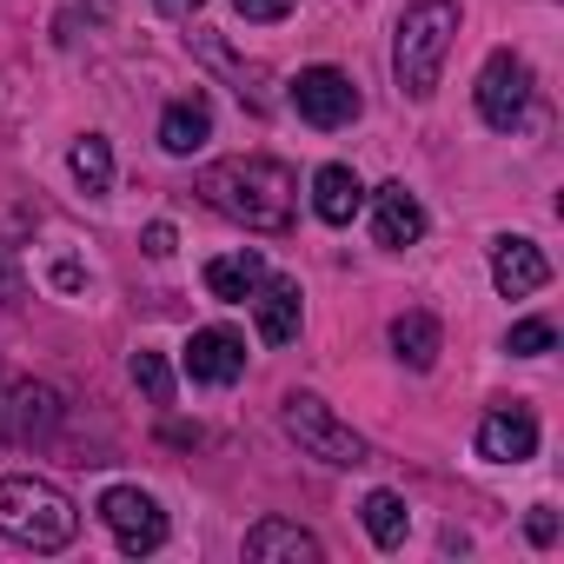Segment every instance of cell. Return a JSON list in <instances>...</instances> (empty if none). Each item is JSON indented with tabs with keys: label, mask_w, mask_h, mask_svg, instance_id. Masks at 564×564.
I'll return each instance as SVG.
<instances>
[{
	"label": "cell",
	"mask_w": 564,
	"mask_h": 564,
	"mask_svg": "<svg viewBox=\"0 0 564 564\" xmlns=\"http://www.w3.org/2000/svg\"><path fill=\"white\" fill-rule=\"evenodd\" d=\"M199 199L213 213H226L246 232H286L300 213V173L286 160L265 153H239V160H213L199 173Z\"/></svg>",
	"instance_id": "obj_1"
},
{
	"label": "cell",
	"mask_w": 564,
	"mask_h": 564,
	"mask_svg": "<svg viewBox=\"0 0 564 564\" xmlns=\"http://www.w3.org/2000/svg\"><path fill=\"white\" fill-rule=\"evenodd\" d=\"M0 538L21 551H67L80 538V505L34 471H8L0 478Z\"/></svg>",
	"instance_id": "obj_2"
},
{
	"label": "cell",
	"mask_w": 564,
	"mask_h": 564,
	"mask_svg": "<svg viewBox=\"0 0 564 564\" xmlns=\"http://www.w3.org/2000/svg\"><path fill=\"white\" fill-rule=\"evenodd\" d=\"M458 0H412L399 14V34H392V74H399V94L405 100H432L438 94V74H445V54L458 41Z\"/></svg>",
	"instance_id": "obj_3"
},
{
	"label": "cell",
	"mask_w": 564,
	"mask_h": 564,
	"mask_svg": "<svg viewBox=\"0 0 564 564\" xmlns=\"http://www.w3.org/2000/svg\"><path fill=\"white\" fill-rule=\"evenodd\" d=\"M279 425H286V438H293L306 458H319V465H339V471L372 465V445H366L319 392H286V405H279Z\"/></svg>",
	"instance_id": "obj_4"
},
{
	"label": "cell",
	"mask_w": 564,
	"mask_h": 564,
	"mask_svg": "<svg viewBox=\"0 0 564 564\" xmlns=\"http://www.w3.org/2000/svg\"><path fill=\"white\" fill-rule=\"evenodd\" d=\"M531 94H538L531 61H524V54H511V47H498V54L478 67V87H471L478 120H485L491 133H518V127L531 120Z\"/></svg>",
	"instance_id": "obj_5"
},
{
	"label": "cell",
	"mask_w": 564,
	"mask_h": 564,
	"mask_svg": "<svg viewBox=\"0 0 564 564\" xmlns=\"http://www.w3.org/2000/svg\"><path fill=\"white\" fill-rule=\"evenodd\" d=\"M286 100H293V113H300L306 127H319V133H339V127H352V120L366 113L352 74H339V67H306V74L286 87Z\"/></svg>",
	"instance_id": "obj_6"
},
{
	"label": "cell",
	"mask_w": 564,
	"mask_h": 564,
	"mask_svg": "<svg viewBox=\"0 0 564 564\" xmlns=\"http://www.w3.org/2000/svg\"><path fill=\"white\" fill-rule=\"evenodd\" d=\"M100 524L113 531V544H120L127 557H147V551L166 544V511H160V498L140 491V485H113V491L100 498Z\"/></svg>",
	"instance_id": "obj_7"
},
{
	"label": "cell",
	"mask_w": 564,
	"mask_h": 564,
	"mask_svg": "<svg viewBox=\"0 0 564 564\" xmlns=\"http://www.w3.org/2000/svg\"><path fill=\"white\" fill-rule=\"evenodd\" d=\"M61 419H67V399L54 386L21 379V386L0 392V445H41L61 432Z\"/></svg>",
	"instance_id": "obj_8"
},
{
	"label": "cell",
	"mask_w": 564,
	"mask_h": 564,
	"mask_svg": "<svg viewBox=\"0 0 564 564\" xmlns=\"http://www.w3.org/2000/svg\"><path fill=\"white\" fill-rule=\"evenodd\" d=\"M180 366H186L193 386H239L246 379V339L226 333V326H199L186 339V359Z\"/></svg>",
	"instance_id": "obj_9"
},
{
	"label": "cell",
	"mask_w": 564,
	"mask_h": 564,
	"mask_svg": "<svg viewBox=\"0 0 564 564\" xmlns=\"http://www.w3.org/2000/svg\"><path fill=\"white\" fill-rule=\"evenodd\" d=\"M538 452V412L531 405H491L485 419H478V458H491V465H524Z\"/></svg>",
	"instance_id": "obj_10"
},
{
	"label": "cell",
	"mask_w": 564,
	"mask_h": 564,
	"mask_svg": "<svg viewBox=\"0 0 564 564\" xmlns=\"http://www.w3.org/2000/svg\"><path fill=\"white\" fill-rule=\"evenodd\" d=\"M372 239H379L386 252H405V246L425 239V206H419V193H412L405 180L372 186Z\"/></svg>",
	"instance_id": "obj_11"
},
{
	"label": "cell",
	"mask_w": 564,
	"mask_h": 564,
	"mask_svg": "<svg viewBox=\"0 0 564 564\" xmlns=\"http://www.w3.org/2000/svg\"><path fill=\"white\" fill-rule=\"evenodd\" d=\"M544 279H551V259L538 252V239H524V232L491 239V286H498L505 300H531Z\"/></svg>",
	"instance_id": "obj_12"
},
{
	"label": "cell",
	"mask_w": 564,
	"mask_h": 564,
	"mask_svg": "<svg viewBox=\"0 0 564 564\" xmlns=\"http://www.w3.org/2000/svg\"><path fill=\"white\" fill-rule=\"evenodd\" d=\"M246 306H252V319H259V339H265V346H286V339H300L306 300H300V286H293V279L265 272V279H259V293H252Z\"/></svg>",
	"instance_id": "obj_13"
},
{
	"label": "cell",
	"mask_w": 564,
	"mask_h": 564,
	"mask_svg": "<svg viewBox=\"0 0 564 564\" xmlns=\"http://www.w3.org/2000/svg\"><path fill=\"white\" fill-rule=\"evenodd\" d=\"M246 557H252V564H279V557H286V564H319V557H326V544H319L306 524L259 518V524L246 531Z\"/></svg>",
	"instance_id": "obj_14"
},
{
	"label": "cell",
	"mask_w": 564,
	"mask_h": 564,
	"mask_svg": "<svg viewBox=\"0 0 564 564\" xmlns=\"http://www.w3.org/2000/svg\"><path fill=\"white\" fill-rule=\"evenodd\" d=\"M206 140H213V107H206V94H186V100H173V107L160 113V147H166L173 160H193Z\"/></svg>",
	"instance_id": "obj_15"
},
{
	"label": "cell",
	"mask_w": 564,
	"mask_h": 564,
	"mask_svg": "<svg viewBox=\"0 0 564 564\" xmlns=\"http://www.w3.org/2000/svg\"><path fill=\"white\" fill-rule=\"evenodd\" d=\"M359 206H366V180L352 173V166H319L313 173V213L326 219V226H352L359 219Z\"/></svg>",
	"instance_id": "obj_16"
},
{
	"label": "cell",
	"mask_w": 564,
	"mask_h": 564,
	"mask_svg": "<svg viewBox=\"0 0 564 564\" xmlns=\"http://www.w3.org/2000/svg\"><path fill=\"white\" fill-rule=\"evenodd\" d=\"M259 279H265V259L259 252H219V259H206V293L219 306H246L259 293Z\"/></svg>",
	"instance_id": "obj_17"
},
{
	"label": "cell",
	"mask_w": 564,
	"mask_h": 564,
	"mask_svg": "<svg viewBox=\"0 0 564 564\" xmlns=\"http://www.w3.org/2000/svg\"><path fill=\"white\" fill-rule=\"evenodd\" d=\"M438 346H445V333H438L432 313H399V319H392V352H399V366L432 372V366H438Z\"/></svg>",
	"instance_id": "obj_18"
},
{
	"label": "cell",
	"mask_w": 564,
	"mask_h": 564,
	"mask_svg": "<svg viewBox=\"0 0 564 564\" xmlns=\"http://www.w3.org/2000/svg\"><path fill=\"white\" fill-rule=\"evenodd\" d=\"M359 518H366V538H372L379 551H399V544H405V531H412V518H405V498H399V491H366Z\"/></svg>",
	"instance_id": "obj_19"
},
{
	"label": "cell",
	"mask_w": 564,
	"mask_h": 564,
	"mask_svg": "<svg viewBox=\"0 0 564 564\" xmlns=\"http://www.w3.org/2000/svg\"><path fill=\"white\" fill-rule=\"evenodd\" d=\"M67 173L80 180V193H107L113 186V147L100 133H80L74 153H67Z\"/></svg>",
	"instance_id": "obj_20"
},
{
	"label": "cell",
	"mask_w": 564,
	"mask_h": 564,
	"mask_svg": "<svg viewBox=\"0 0 564 564\" xmlns=\"http://www.w3.org/2000/svg\"><path fill=\"white\" fill-rule=\"evenodd\" d=\"M199 54H206V61H213L219 74H232V87H239V100H246L252 113H265V107H272V100L259 94V67H239V61H232V54H226L219 41H206V34H199Z\"/></svg>",
	"instance_id": "obj_21"
},
{
	"label": "cell",
	"mask_w": 564,
	"mask_h": 564,
	"mask_svg": "<svg viewBox=\"0 0 564 564\" xmlns=\"http://www.w3.org/2000/svg\"><path fill=\"white\" fill-rule=\"evenodd\" d=\"M551 346H557V326H551V319H518V326L505 333V352H511V359H544Z\"/></svg>",
	"instance_id": "obj_22"
},
{
	"label": "cell",
	"mask_w": 564,
	"mask_h": 564,
	"mask_svg": "<svg viewBox=\"0 0 564 564\" xmlns=\"http://www.w3.org/2000/svg\"><path fill=\"white\" fill-rule=\"evenodd\" d=\"M133 386H140L153 405H166V399H173V372H166V359H160V352H133Z\"/></svg>",
	"instance_id": "obj_23"
},
{
	"label": "cell",
	"mask_w": 564,
	"mask_h": 564,
	"mask_svg": "<svg viewBox=\"0 0 564 564\" xmlns=\"http://www.w3.org/2000/svg\"><path fill=\"white\" fill-rule=\"evenodd\" d=\"M300 8V0H232V14L239 21H252V28H272V21H286Z\"/></svg>",
	"instance_id": "obj_24"
},
{
	"label": "cell",
	"mask_w": 564,
	"mask_h": 564,
	"mask_svg": "<svg viewBox=\"0 0 564 564\" xmlns=\"http://www.w3.org/2000/svg\"><path fill=\"white\" fill-rule=\"evenodd\" d=\"M147 252H153V259H166V252H173V226H166V219H153V226H147Z\"/></svg>",
	"instance_id": "obj_25"
},
{
	"label": "cell",
	"mask_w": 564,
	"mask_h": 564,
	"mask_svg": "<svg viewBox=\"0 0 564 564\" xmlns=\"http://www.w3.org/2000/svg\"><path fill=\"white\" fill-rule=\"evenodd\" d=\"M524 531H531V544H551V538H557V518H551V511H531Z\"/></svg>",
	"instance_id": "obj_26"
},
{
	"label": "cell",
	"mask_w": 564,
	"mask_h": 564,
	"mask_svg": "<svg viewBox=\"0 0 564 564\" xmlns=\"http://www.w3.org/2000/svg\"><path fill=\"white\" fill-rule=\"evenodd\" d=\"M153 8H160V14H173V21H193L206 0H153Z\"/></svg>",
	"instance_id": "obj_27"
}]
</instances>
